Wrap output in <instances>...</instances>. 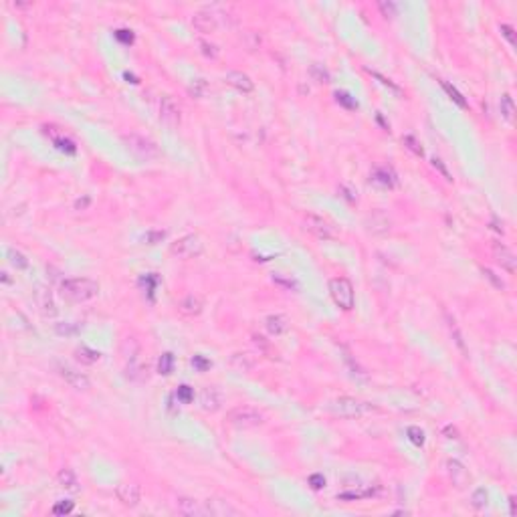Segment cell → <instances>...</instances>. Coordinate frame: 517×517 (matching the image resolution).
<instances>
[{"instance_id":"obj_1","label":"cell","mask_w":517,"mask_h":517,"mask_svg":"<svg viewBox=\"0 0 517 517\" xmlns=\"http://www.w3.org/2000/svg\"><path fill=\"white\" fill-rule=\"evenodd\" d=\"M97 293H99V283L89 277H73V279H65L61 283V295L69 301H77V303L97 297Z\"/></svg>"},{"instance_id":"obj_2","label":"cell","mask_w":517,"mask_h":517,"mask_svg":"<svg viewBox=\"0 0 517 517\" xmlns=\"http://www.w3.org/2000/svg\"><path fill=\"white\" fill-rule=\"evenodd\" d=\"M226 422H228L230 426H234V428H241V430H245V428H257V426H261V424L265 422V414L258 412L257 408H253V406L243 404V406H234L232 410H228Z\"/></svg>"},{"instance_id":"obj_3","label":"cell","mask_w":517,"mask_h":517,"mask_svg":"<svg viewBox=\"0 0 517 517\" xmlns=\"http://www.w3.org/2000/svg\"><path fill=\"white\" fill-rule=\"evenodd\" d=\"M330 293L335 301V305H339L341 309L350 311L356 303V295H354V285L350 279L346 277H333L330 281Z\"/></svg>"},{"instance_id":"obj_4","label":"cell","mask_w":517,"mask_h":517,"mask_svg":"<svg viewBox=\"0 0 517 517\" xmlns=\"http://www.w3.org/2000/svg\"><path fill=\"white\" fill-rule=\"evenodd\" d=\"M123 144L129 148V152H132L136 158L140 160H154L158 156V148L152 140H148L144 136H138V134H125L123 138Z\"/></svg>"},{"instance_id":"obj_5","label":"cell","mask_w":517,"mask_h":517,"mask_svg":"<svg viewBox=\"0 0 517 517\" xmlns=\"http://www.w3.org/2000/svg\"><path fill=\"white\" fill-rule=\"evenodd\" d=\"M202 251H204V243L198 234H186L170 247V253L178 258H194L202 255Z\"/></svg>"},{"instance_id":"obj_6","label":"cell","mask_w":517,"mask_h":517,"mask_svg":"<svg viewBox=\"0 0 517 517\" xmlns=\"http://www.w3.org/2000/svg\"><path fill=\"white\" fill-rule=\"evenodd\" d=\"M332 412L337 414V416H343V418H356V416H362L366 412V404L356 400V398H350V396H339L335 398L332 404Z\"/></svg>"},{"instance_id":"obj_7","label":"cell","mask_w":517,"mask_h":517,"mask_svg":"<svg viewBox=\"0 0 517 517\" xmlns=\"http://www.w3.org/2000/svg\"><path fill=\"white\" fill-rule=\"evenodd\" d=\"M55 370H57V374L65 380V384H69L71 388H75V390H83V392H85V390H89V386H91L89 378L85 376L83 372L75 370L73 366L59 362V364H55Z\"/></svg>"},{"instance_id":"obj_8","label":"cell","mask_w":517,"mask_h":517,"mask_svg":"<svg viewBox=\"0 0 517 517\" xmlns=\"http://www.w3.org/2000/svg\"><path fill=\"white\" fill-rule=\"evenodd\" d=\"M305 230L315 234L317 239H321V241H335L339 236L332 222L323 221L321 217H315V214H307V217H305Z\"/></svg>"},{"instance_id":"obj_9","label":"cell","mask_w":517,"mask_h":517,"mask_svg":"<svg viewBox=\"0 0 517 517\" xmlns=\"http://www.w3.org/2000/svg\"><path fill=\"white\" fill-rule=\"evenodd\" d=\"M160 117L168 127H178L180 125V105L172 95H164L160 99Z\"/></svg>"},{"instance_id":"obj_10","label":"cell","mask_w":517,"mask_h":517,"mask_svg":"<svg viewBox=\"0 0 517 517\" xmlns=\"http://www.w3.org/2000/svg\"><path fill=\"white\" fill-rule=\"evenodd\" d=\"M192 25L198 33H214L219 29V14L214 12L212 8L200 10L192 16Z\"/></svg>"},{"instance_id":"obj_11","label":"cell","mask_w":517,"mask_h":517,"mask_svg":"<svg viewBox=\"0 0 517 517\" xmlns=\"http://www.w3.org/2000/svg\"><path fill=\"white\" fill-rule=\"evenodd\" d=\"M198 404L204 412H217L219 408L222 406V392L219 390L217 386H208L200 392L198 396Z\"/></svg>"},{"instance_id":"obj_12","label":"cell","mask_w":517,"mask_h":517,"mask_svg":"<svg viewBox=\"0 0 517 517\" xmlns=\"http://www.w3.org/2000/svg\"><path fill=\"white\" fill-rule=\"evenodd\" d=\"M115 495H117V499H119L121 505H125V507H136V505L140 503V499H142V489H140L138 483H121V485L117 487Z\"/></svg>"},{"instance_id":"obj_13","label":"cell","mask_w":517,"mask_h":517,"mask_svg":"<svg viewBox=\"0 0 517 517\" xmlns=\"http://www.w3.org/2000/svg\"><path fill=\"white\" fill-rule=\"evenodd\" d=\"M446 473H448V479L452 481V485H455L457 489H463L471 481V475H469L467 467L461 461H457V459H450L446 463Z\"/></svg>"},{"instance_id":"obj_14","label":"cell","mask_w":517,"mask_h":517,"mask_svg":"<svg viewBox=\"0 0 517 517\" xmlns=\"http://www.w3.org/2000/svg\"><path fill=\"white\" fill-rule=\"evenodd\" d=\"M35 303L38 307V311L45 315V317H53L57 315V305H55V301H53V295L49 289L45 287H37L35 291Z\"/></svg>"},{"instance_id":"obj_15","label":"cell","mask_w":517,"mask_h":517,"mask_svg":"<svg viewBox=\"0 0 517 517\" xmlns=\"http://www.w3.org/2000/svg\"><path fill=\"white\" fill-rule=\"evenodd\" d=\"M493 255L497 258V263L501 265V269H505L507 273H515V267H517V258L513 255L511 249H507L505 245L501 243H495L493 245Z\"/></svg>"},{"instance_id":"obj_16","label":"cell","mask_w":517,"mask_h":517,"mask_svg":"<svg viewBox=\"0 0 517 517\" xmlns=\"http://www.w3.org/2000/svg\"><path fill=\"white\" fill-rule=\"evenodd\" d=\"M174 509L182 515H206V507L200 501L190 499V497H178L174 503Z\"/></svg>"},{"instance_id":"obj_17","label":"cell","mask_w":517,"mask_h":517,"mask_svg":"<svg viewBox=\"0 0 517 517\" xmlns=\"http://www.w3.org/2000/svg\"><path fill=\"white\" fill-rule=\"evenodd\" d=\"M224 81L228 85H232V87H236L239 91H243V93H251L255 89V83L251 81V77L241 73V71H228L224 75Z\"/></svg>"},{"instance_id":"obj_18","label":"cell","mask_w":517,"mask_h":517,"mask_svg":"<svg viewBox=\"0 0 517 517\" xmlns=\"http://www.w3.org/2000/svg\"><path fill=\"white\" fill-rule=\"evenodd\" d=\"M366 226H368V230L372 234H384L390 230V221H388V217L384 212H374L372 217H368V221H366Z\"/></svg>"},{"instance_id":"obj_19","label":"cell","mask_w":517,"mask_h":517,"mask_svg":"<svg viewBox=\"0 0 517 517\" xmlns=\"http://www.w3.org/2000/svg\"><path fill=\"white\" fill-rule=\"evenodd\" d=\"M204 507H206V515H217V517H222V515H239V509H234L230 503L219 501V499L206 501Z\"/></svg>"},{"instance_id":"obj_20","label":"cell","mask_w":517,"mask_h":517,"mask_svg":"<svg viewBox=\"0 0 517 517\" xmlns=\"http://www.w3.org/2000/svg\"><path fill=\"white\" fill-rule=\"evenodd\" d=\"M372 182L382 188H394L396 186V174L390 168H376L372 172Z\"/></svg>"},{"instance_id":"obj_21","label":"cell","mask_w":517,"mask_h":517,"mask_svg":"<svg viewBox=\"0 0 517 517\" xmlns=\"http://www.w3.org/2000/svg\"><path fill=\"white\" fill-rule=\"evenodd\" d=\"M125 372H127V378H129V380H134V382H144V380L148 378V366L142 364L138 358H134V360H127V368H125Z\"/></svg>"},{"instance_id":"obj_22","label":"cell","mask_w":517,"mask_h":517,"mask_svg":"<svg viewBox=\"0 0 517 517\" xmlns=\"http://www.w3.org/2000/svg\"><path fill=\"white\" fill-rule=\"evenodd\" d=\"M265 326H267V330H269L271 335H281V333H285L287 328H289V326H287V319H285L283 315H279V313L269 315L267 321H265Z\"/></svg>"},{"instance_id":"obj_23","label":"cell","mask_w":517,"mask_h":517,"mask_svg":"<svg viewBox=\"0 0 517 517\" xmlns=\"http://www.w3.org/2000/svg\"><path fill=\"white\" fill-rule=\"evenodd\" d=\"M57 481L63 489H67V491H77L79 489V481L75 477V473L71 469H61L59 471V475H57Z\"/></svg>"},{"instance_id":"obj_24","label":"cell","mask_w":517,"mask_h":517,"mask_svg":"<svg viewBox=\"0 0 517 517\" xmlns=\"http://www.w3.org/2000/svg\"><path fill=\"white\" fill-rule=\"evenodd\" d=\"M180 311L184 315H198L202 311V301L194 295H188L186 299L180 301Z\"/></svg>"},{"instance_id":"obj_25","label":"cell","mask_w":517,"mask_h":517,"mask_svg":"<svg viewBox=\"0 0 517 517\" xmlns=\"http://www.w3.org/2000/svg\"><path fill=\"white\" fill-rule=\"evenodd\" d=\"M208 91H210V85H208V81L202 79V77H200V79H194V81L188 85V93H190L192 97H196V99L206 97Z\"/></svg>"},{"instance_id":"obj_26","label":"cell","mask_w":517,"mask_h":517,"mask_svg":"<svg viewBox=\"0 0 517 517\" xmlns=\"http://www.w3.org/2000/svg\"><path fill=\"white\" fill-rule=\"evenodd\" d=\"M230 366L232 368H236V370H241V372H247V370H251L253 366H255V360H253V356L251 354H234L232 358H230Z\"/></svg>"},{"instance_id":"obj_27","label":"cell","mask_w":517,"mask_h":517,"mask_svg":"<svg viewBox=\"0 0 517 517\" xmlns=\"http://www.w3.org/2000/svg\"><path fill=\"white\" fill-rule=\"evenodd\" d=\"M499 107H501V115H503L507 121H513V117H515V103H513V99H511L509 93H505V95L501 97Z\"/></svg>"},{"instance_id":"obj_28","label":"cell","mask_w":517,"mask_h":517,"mask_svg":"<svg viewBox=\"0 0 517 517\" xmlns=\"http://www.w3.org/2000/svg\"><path fill=\"white\" fill-rule=\"evenodd\" d=\"M121 352H123V358H125V360H134V358H138V354H140L138 341H136L134 337H127V339L123 341V346H121Z\"/></svg>"},{"instance_id":"obj_29","label":"cell","mask_w":517,"mask_h":517,"mask_svg":"<svg viewBox=\"0 0 517 517\" xmlns=\"http://www.w3.org/2000/svg\"><path fill=\"white\" fill-rule=\"evenodd\" d=\"M75 356H77V360H79V362H83V364H95V362L101 358V354H99V352H95V350H89V348H79V350L75 352Z\"/></svg>"},{"instance_id":"obj_30","label":"cell","mask_w":517,"mask_h":517,"mask_svg":"<svg viewBox=\"0 0 517 517\" xmlns=\"http://www.w3.org/2000/svg\"><path fill=\"white\" fill-rule=\"evenodd\" d=\"M261 35H258L257 31H247L245 35H243V42H245V47L249 49V51H257L258 47H261Z\"/></svg>"},{"instance_id":"obj_31","label":"cell","mask_w":517,"mask_h":517,"mask_svg":"<svg viewBox=\"0 0 517 517\" xmlns=\"http://www.w3.org/2000/svg\"><path fill=\"white\" fill-rule=\"evenodd\" d=\"M487 499H489V495H487V491L483 487L475 489V491H473V495H471V503H473V507H475V509H485L487 507Z\"/></svg>"},{"instance_id":"obj_32","label":"cell","mask_w":517,"mask_h":517,"mask_svg":"<svg viewBox=\"0 0 517 517\" xmlns=\"http://www.w3.org/2000/svg\"><path fill=\"white\" fill-rule=\"evenodd\" d=\"M8 261H10V265L16 267V269H27V267H29V258H27L23 253L14 251V249H8Z\"/></svg>"},{"instance_id":"obj_33","label":"cell","mask_w":517,"mask_h":517,"mask_svg":"<svg viewBox=\"0 0 517 517\" xmlns=\"http://www.w3.org/2000/svg\"><path fill=\"white\" fill-rule=\"evenodd\" d=\"M448 330H450V335H452V339H455V343L459 346V350H461L463 354H467L463 335H461V332H459V328H457V321H455V319H450V317H448Z\"/></svg>"},{"instance_id":"obj_34","label":"cell","mask_w":517,"mask_h":517,"mask_svg":"<svg viewBox=\"0 0 517 517\" xmlns=\"http://www.w3.org/2000/svg\"><path fill=\"white\" fill-rule=\"evenodd\" d=\"M172 368H174V356H172V354H164V356L160 358V364H158L160 374L168 376V374H172Z\"/></svg>"},{"instance_id":"obj_35","label":"cell","mask_w":517,"mask_h":517,"mask_svg":"<svg viewBox=\"0 0 517 517\" xmlns=\"http://www.w3.org/2000/svg\"><path fill=\"white\" fill-rule=\"evenodd\" d=\"M166 239V230H148L144 234V243L146 245H158Z\"/></svg>"},{"instance_id":"obj_36","label":"cell","mask_w":517,"mask_h":517,"mask_svg":"<svg viewBox=\"0 0 517 517\" xmlns=\"http://www.w3.org/2000/svg\"><path fill=\"white\" fill-rule=\"evenodd\" d=\"M481 273H483V277L487 279V281H489V283H491L495 289H499V291H503V289H505V283L501 281V277H497V275H495L491 269H481Z\"/></svg>"},{"instance_id":"obj_37","label":"cell","mask_w":517,"mask_h":517,"mask_svg":"<svg viewBox=\"0 0 517 517\" xmlns=\"http://www.w3.org/2000/svg\"><path fill=\"white\" fill-rule=\"evenodd\" d=\"M406 435H408V439H410L416 446H422V444H424V433H422L418 426H408V428H406Z\"/></svg>"},{"instance_id":"obj_38","label":"cell","mask_w":517,"mask_h":517,"mask_svg":"<svg viewBox=\"0 0 517 517\" xmlns=\"http://www.w3.org/2000/svg\"><path fill=\"white\" fill-rule=\"evenodd\" d=\"M79 332H81L79 323H59V326H57V333L59 335H75Z\"/></svg>"},{"instance_id":"obj_39","label":"cell","mask_w":517,"mask_h":517,"mask_svg":"<svg viewBox=\"0 0 517 517\" xmlns=\"http://www.w3.org/2000/svg\"><path fill=\"white\" fill-rule=\"evenodd\" d=\"M443 89H444V91H446V93L450 95V99L455 101V103H457L459 107H467V101L463 99V95H461V93H459V91H457L455 87H450V85H448L446 81H443Z\"/></svg>"},{"instance_id":"obj_40","label":"cell","mask_w":517,"mask_h":517,"mask_svg":"<svg viewBox=\"0 0 517 517\" xmlns=\"http://www.w3.org/2000/svg\"><path fill=\"white\" fill-rule=\"evenodd\" d=\"M311 77L317 81V83H328L330 81V73L321 67V65H311Z\"/></svg>"},{"instance_id":"obj_41","label":"cell","mask_w":517,"mask_h":517,"mask_svg":"<svg viewBox=\"0 0 517 517\" xmlns=\"http://www.w3.org/2000/svg\"><path fill=\"white\" fill-rule=\"evenodd\" d=\"M53 144H55V146L61 149V152H67V154H75V149H77V148H75V144H73L71 140L63 138V136H61V138H57Z\"/></svg>"},{"instance_id":"obj_42","label":"cell","mask_w":517,"mask_h":517,"mask_svg":"<svg viewBox=\"0 0 517 517\" xmlns=\"http://www.w3.org/2000/svg\"><path fill=\"white\" fill-rule=\"evenodd\" d=\"M402 144H404L408 149H410V152H414L416 156H422V154H424V152H422V148H420V144H418L412 136H404V138H402Z\"/></svg>"},{"instance_id":"obj_43","label":"cell","mask_w":517,"mask_h":517,"mask_svg":"<svg viewBox=\"0 0 517 517\" xmlns=\"http://www.w3.org/2000/svg\"><path fill=\"white\" fill-rule=\"evenodd\" d=\"M198 47H200V51H202V55H204V57L217 59L219 51H217V47H214V45H210V42H206V40H198Z\"/></svg>"},{"instance_id":"obj_44","label":"cell","mask_w":517,"mask_h":517,"mask_svg":"<svg viewBox=\"0 0 517 517\" xmlns=\"http://www.w3.org/2000/svg\"><path fill=\"white\" fill-rule=\"evenodd\" d=\"M178 400L180 402H184V404H188V402H192V398H194V392H192V388L190 386H180L178 388Z\"/></svg>"},{"instance_id":"obj_45","label":"cell","mask_w":517,"mask_h":517,"mask_svg":"<svg viewBox=\"0 0 517 517\" xmlns=\"http://www.w3.org/2000/svg\"><path fill=\"white\" fill-rule=\"evenodd\" d=\"M73 511V501H61V503H57L55 507H53V513L55 515H67V513H71Z\"/></svg>"},{"instance_id":"obj_46","label":"cell","mask_w":517,"mask_h":517,"mask_svg":"<svg viewBox=\"0 0 517 517\" xmlns=\"http://www.w3.org/2000/svg\"><path fill=\"white\" fill-rule=\"evenodd\" d=\"M115 38L125 42V45H132V42H134V35H132V31H127V29H119L115 33Z\"/></svg>"},{"instance_id":"obj_47","label":"cell","mask_w":517,"mask_h":517,"mask_svg":"<svg viewBox=\"0 0 517 517\" xmlns=\"http://www.w3.org/2000/svg\"><path fill=\"white\" fill-rule=\"evenodd\" d=\"M339 192H341V196L346 198V200H350V202H356V190L354 188H350V186H346V184H341L339 186Z\"/></svg>"},{"instance_id":"obj_48","label":"cell","mask_w":517,"mask_h":517,"mask_svg":"<svg viewBox=\"0 0 517 517\" xmlns=\"http://www.w3.org/2000/svg\"><path fill=\"white\" fill-rule=\"evenodd\" d=\"M335 97H337V103H341V105L350 107V110H356V107H358V103H356V101H352L348 93H335Z\"/></svg>"},{"instance_id":"obj_49","label":"cell","mask_w":517,"mask_h":517,"mask_svg":"<svg viewBox=\"0 0 517 517\" xmlns=\"http://www.w3.org/2000/svg\"><path fill=\"white\" fill-rule=\"evenodd\" d=\"M433 166H435V168H437V170L441 172V174L444 176V180H452V176H450V172L446 170V166L443 164V160H441V158H435V160H433Z\"/></svg>"},{"instance_id":"obj_50","label":"cell","mask_w":517,"mask_h":517,"mask_svg":"<svg viewBox=\"0 0 517 517\" xmlns=\"http://www.w3.org/2000/svg\"><path fill=\"white\" fill-rule=\"evenodd\" d=\"M309 485H311V489L319 491L323 485H326V479H323V475H319V473H315V475L309 477Z\"/></svg>"},{"instance_id":"obj_51","label":"cell","mask_w":517,"mask_h":517,"mask_svg":"<svg viewBox=\"0 0 517 517\" xmlns=\"http://www.w3.org/2000/svg\"><path fill=\"white\" fill-rule=\"evenodd\" d=\"M380 10L384 12V16H396V4L392 2H380Z\"/></svg>"},{"instance_id":"obj_52","label":"cell","mask_w":517,"mask_h":517,"mask_svg":"<svg viewBox=\"0 0 517 517\" xmlns=\"http://www.w3.org/2000/svg\"><path fill=\"white\" fill-rule=\"evenodd\" d=\"M89 204H91V198H89V196H83V198H79V200L75 202V210H87Z\"/></svg>"},{"instance_id":"obj_53","label":"cell","mask_w":517,"mask_h":517,"mask_svg":"<svg viewBox=\"0 0 517 517\" xmlns=\"http://www.w3.org/2000/svg\"><path fill=\"white\" fill-rule=\"evenodd\" d=\"M443 433L446 435V439H455V441L459 439V430H457L455 426H452V424H448V426H444V428H443Z\"/></svg>"},{"instance_id":"obj_54","label":"cell","mask_w":517,"mask_h":517,"mask_svg":"<svg viewBox=\"0 0 517 517\" xmlns=\"http://www.w3.org/2000/svg\"><path fill=\"white\" fill-rule=\"evenodd\" d=\"M501 33L505 35V38H507V40L511 42V45H513V42H515V37H513V29H511V27H507V25H501Z\"/></svg>"},{"instance_id":"obj_55","label":"cell","mask_w":517,"mask_h":517,"mask_svg":"<svg viewBox=\"0 0 517 517\" xmlns=\"http://www.w3.org/2000/svg\"><path fill=\"white\" fill-rule=\"evenodd\" d=\"M192 364H194V366H198L200 370H204L206 366H208V362H204V360H202L200 356H196V358H194V360H192Z\"/></svg>"},{"instance_id":"obj_56","label":"cell","mask_w":517,"mask_h":517,"mask_svg":"<svg viewBox=\"0 0 517 517\" xmlns=\"http://www.w3.org/2000/svg\"><path fill=\"white\" fill-rule=\"evenodd\" d=\"M2 283H4V285H10V277H8V273H6V271L2 273Z\"/></svg>"},{"instance_id":"obj_57","label":"cell","mask_w":517,"mask_h":517,"mask_svg":"<svg viewBox=\"0 0 517 517\" xmlns=\"http://www.w3.org/2000/svg\"><path fill=\"white\" fill-rule=\"evenodd\" d=\"M509 501H511V515H513L515 513V497H511Z\"/></svg>"}]
</instances>
